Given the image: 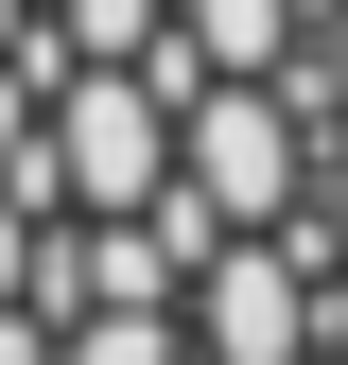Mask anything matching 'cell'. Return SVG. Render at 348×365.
<instances>
[{
	"mask_svg": "<svg viewBox=\"0 0 348 365\" xmlns=\"http://www.w3.org/2000/svg\"><path fill=\"white\" fill-rule=\"evenodd\" d=\"M348 261V0H0V279Z\"/></svg>",
	"mask_w": 348,
	"mask_h": 365,
	"instance_id": "cell-1",
	"label": "cell"
}]
</instances>
